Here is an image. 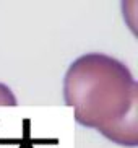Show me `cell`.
<instances>
[{"instance_id": "3957f363", "label": "cell", "mask_w": 138, "mask_h": 148, "mask_svg": "<svg viewBox=\"0 0 138 148\" xmlns=\"http://www.w3.org/2000/svg\"><path fill=\"white\" fill-rule=\"evenodd\" d=\"M0 106H18V101L5 83H0Z\"/></svg>"}, {"instance_id": "6da1fadb", "label": "cell", "mask_w": 138, "mask_h": 148, "mask_svg": "<svg viewBox=\"0 0 138 148\" xmlns=\"http://www.w3.org/2000/svg\"><path fill=\"white\" fill-rule=\"evenodd\" d=\"M65 104L80 125L102 132L138 103V83L124 62L107 54H83L64 78Z\"/></svg>"}, {"instance_id": "7a4b0ae2", "label": "cell", "mask_w": 138, "mask_h": 148, "mask_svg": "<svg viewBox=\"0 0 138 148\" xmlns=\"http://www.w3.org/2000/svg\"><path fill=\"white\" fill-rule=\"evenodd\" d=\"M107 140L120 147L135 148L138 145V103L128 109L122 119L101 132Z\"/></svg>"}]
</instances>
